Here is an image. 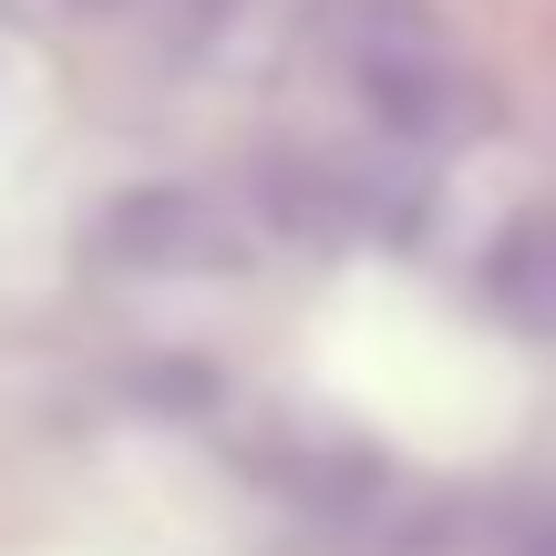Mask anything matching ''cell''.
I'll use <instances>...</instances> for the list:
<instances>
[{
  "instance_id": "6da1fadb",
  "label": "cell",
  "mask_w": 556,
  "mask_h": 556,
  "mask_svg": "<svg viewBox=\"0 0 556 556\" xmlns=\"http://www.w3.org/2000/svg\"><path fill=\"white\" fill-rule=\"evenodd\" d=\"M299 62L330 83V103L381 144H454L475 135V52L433 0H309Z\"/></svg>"
},
{
  "instance_id": "7a4b0ae2",
  "label": "cell",
  "mask_w": 556,
  "mask_h": 556,
  "mask_svg": "<svg viewBox=\"0 0 556 556\" xmlns=\"http://www.w3.org/2000/svg\"><path fill=\"white\" fill-rule=\"evenodd\" d=\"M83 11L135 21V31H197V21H206V11H227V0H83Z\"/></svg>"
},
{
  "instance_id": "3957f363",
  "label": "cell",
  "mask_w": 556,
  "mask_h": 556,
  "mask_svg": "<svg viewBox=\"0 0 556 556\" xmlns=\"http://www.w3.org/2000/svg\"><path fill=\"white\" fill-rule=\"evenodd\" d=\"M516 556H556V505H546V516H536V526L516 536Z\"/></svg>"
}]
</instances>
